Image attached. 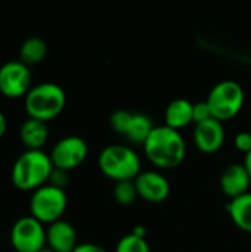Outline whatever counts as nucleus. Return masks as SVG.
Returning a JSON list of instances; mask_svg holds the SVG:
<instances>
[{"mask_svg":"<svg viewBox=\"0 0 251 252\" xmlns=\"http://www.w3.org/2000/svg\"><path fill=\"white\" fill-rule=\"evenodd\" d=\"M244 167H246V170H247V173L250 174V179H251V151L249 154H246L244 155Z\"/></svg>","mask_w":251,"mask_h":252,"instance_id":"bb28decb","label":"nucleus"},{"mask_svg":"<svg viewBox=\"0 0 251 252\" xmlns=\"http://www.w3.org/2000/svg\"><path fill=\"white\" fill-rule=\"evenodd\" d=\"M234 146L243 152L244 155L251 151V133L250 131H240L234 139Z\"/></svg>","mask_w":251,"mask_h":252,"instance_id":"5701e85b","label":"nucleus"},{"mask_svg":"<svg viewBox=\"0 0 251 252\" xmlns=\"http://www.w3.org/2000/svg\"><path fill=\"white\" fill-rule=\"evenodd\" d=\"M192 108H194V103L189 102L188 99L172 100L164 111V126L178 131L188 127L191 123H194Z\"/></svg>","mask_w":251,"mask_h":252,"instance_id":"dca6fc26","label":"nucleus"},{"mask_svg":"<svg viewBox=\"0 0 251 252\" xmlns=\"http://www.w3.org/2000/svg\"><path fill=\"white\" fill-rule=\"evenodd\" d=\"M72 252H108L104 247H101V245H96V244H90V242H87V244H78L77 247H75V250Z\"/></svg>","mask_w":251,"mask_h":252,"instance_id":"b1692460","label":"nucleus"},{"mask_svg":"<svg viewBox=\"0 0 251 252\" xmlns=\"http://www.w3.org/2000/svg\"><path fill=\"white\" fill-rule=\"evenodd\" d=\"M87 154H89V146L83 137L67 136L55 143L49 155L55 168L71 171L86 161Z\"/></svg>","mask_w":251,"mask_h":252,"instance_id":"9d476101","label":"nucleus"},{"mask_svg":"<svg viewBox=\"0 0 251 252\" xmlns=\"http://www.w3.org/2000/svg\"><path fill=\"white\" fill-rule=\"evenodd\" d=\"M40 252H55V251H53L52 248H49V247L46 245V247H44V248H43V250H41V251H40Z\"/></svg>","mask_w":251,"mask_h":252,"instance_id":"cd10ccee","label":"nucleus"},{"mask_svg":"<svg viewBox=\"0 0 251 252\" xmlns=\"http://www.w3.org/2000/svg\"><path fill=\"white\" fill-rule=\"evenodd\" d=\"M109 126L118 136L124 137L133 145L142 146L155 127L146 114L130 112L126 109H117L112 112L109 117Z\"/></svg>","mask_w":251,"mask_h":252,"instance_id":"0eeeda50","label":"nucleus"},{"mask_svg":"<svg viewBox=\"0 0 251 252\" xmlns=\"http://www.w3.org/2000/svg\"><path fill=\"white\" fill-rule=\"evenodd\" d=\"M6 130H7V120H6V117H4V114L0 111V139L4 136V133H6Z\"/></svg>","mask_w":251,"mask_h":252,"instance_id":"393cba45","label":"nucleus"},{"mask_svg":"<svg viewBox=\"0 0 251 252\" xmlns=\"http://www.w3.org/2000/svg\"><path fill=\"white\" fill-rule=\"evenodd\" d=\"M194 143L203 154H216L225 143L223 123L212 118L194 127Z\"/></svg>","mask_w":251,"mask_h":252,"instance_id":"f8f14e48","label":"nucleus"},{"mask_svg":"<svg viewBox=\"0 0 251 252\" xmlns=\"http://www.w3.org/2000/svg\"><path fill=\"white\" fill-rule=\"evenodd\" d=\"M46 245L55 252H72L77 244V232L74 226L65 220L55 221L46 229Z\"/></svg>","mask_w":251,"mask_h":252,"instance_id":"4468645a","label":"nucleus"},{"mask_svg":"<svg viewBox=\"0 0 251 252\" xmlns=\"http://www.w3.org/2000/svg\"><path fill=\"white\" fill-rule=\"evenodd\" d=\"M19 139L27 151H41L49 139L47 123L28 118L19 128Z\"/></svg>","mask_w":251,"mask_h":252,"instance_id":"2eb2a0df","label":"nucleus"},{"mask_svg":"<svg viewBox=\"0 0 251 252\" xmlns=\"http://www.w3.org/2000/svg\"><path fill=\"white\" fill-rule=\"evenodd\" d=\"M139 198L138 189L135 186V180H126V182H118L114 186V199L118 205L129 207L135 204V201Z\"/></svg>","mask_w":251,"mask_h":252,"instance_id":"6ab92c4d","label":"nucleus"},{"mask_svg":"<svg viewBox=\"0 0 251 252\" xmlns=\"http://www.w3.org/2000/svg\"><path fill=\"white\" fill-rule=\"evenodd\" d=\"M46 55H47V44L40 37H30L19 47V61L28 66L40 63L46 58Z\"/></svg>","mask_w":251,"mask_h":252,"instance_id":"a211bd4d","label":"nucleus"},{"mask_svg":"<svg viewBox=\"0 0 251 252\" xmlns=\"http://www.w3.org/2000/svg\"><path fill=\"white\" fill-rule=\"evenodd\" d=\"M251 185L250 174L244 164H231L220 174V189L229 199H235L249 192Z\"/></svg>","mask_w":251,"mask_h":252,"instance_id":"ddd939ff","label":"nucleus"},{"mask_svg":"<svg viewBox=\"0 0 251 252\" xmlns=\"http://www.w3.org/2000/svg\"><path fill=\"white\" fill-rule=\"evenodd\" d=\"M143 152L148 161L160 170L179 167L186 157V143L180 131L167 126H155L146 142Z\"/></svg>","mask_w":251,"mask_h":252,"instance_id":"f257e3e1","label":"nucleus"},{"mask_svg":"<svg viewBox=\"0 0 251 252\" xmlns=\"http://www.w3.org/2000/svg\"><path fill=\"white\" fill-rule=\"evenodd\" d=\"M10 244L16 252H40L46 247V227L33 216L21 217L10 230Z\"/></svg>","mask_w":251,"mask_h":252,"instance_id":"6e6552de","label":"nucleus"},{"mask_svg":"<svg viewBox=\"0 0 251 252\" xmlns=\"http://www.w3.org/2000/svg\"><path fill=\"white\" fill-rule=\"evenodd\" d=\"M99 170L109 180L126 182L135 180L141 174V158L127 145H109L104 148L98 158Z\"/></svg>","mask_w":251,"mask_h":252,"instance_id":"20e7f679","label":"nucleus"},{"mask_svg":"<svg viewBox=\"0 0 251 252\" xmlns=\"http://www.w3.org/2000/svg\"><path fill=\"white\" fill-rule=\"evenodd\" d=\"M206 102L209 103L215 120L220 123L229 121L235 118L244 106V89L234 80H223L210 90Z\"/></svg>","mask_w":251,"mask_h":252,"instance_id":"39448f33","label":"nucleus"},{"mask_svg":"<svg viewBox=\"0 0 251 252\" xmlns=\"http://www.w3.org/2000/svg\"><path fill=\"white\" fill-rule=\"evenodd\" d=\"M213 115H212V111H210V106L206 100L203 102H195L194 103V108H192V120H194V124H200V123H204L207 120H212Z\"/></svg>","mask_w":251,"mask_h":252,"instance_id":"412c9836","label":"nucleus"},{"mask_svg":"<svg viewBox=\"0 0 251 252\" xmlns=\"http://www.w3.org/2000/svg\"><path fill=\"white\" fill-rule=\"evenodd\" d=\"M67 94L64 89L52 81L33 86L24 97V106L28 118L47 123L56 118L65 108Z\"/></svg>","mask_w":251,"mask_h":252,"instance_id":"7ed1b4c3","label":"nucleus"},{"mask_svg":"<svg viewBox=\"0 0 251 252\" xmlns=\"http://www.w3.org/2000/svg\"><path fill=\"white\" fill-rule=\"evenodd\" d=\"M53 171L50 155L43 151L22 152L12 167V183L24 192H34L49 183Z\"/></svg>","mask_w":251,"mask_h":252,"instance_id":"f03ea898","label":"nucleus"},{"mask_svg":"<svg viewBox=\"0 0 251 252\" xmlns=\"http://www.w3.org/2000/svg\"><path fill=\"white\" fill-rule=\"evenodd\" d=\"M33 75L24 62L9 61L0 66V93L7 99L25 97L31 90Z\"/></svg>","mask_w":251,"mask_h":252,"instance_id":"1a4fd4ad","label":"nucleus"},{"mask_svg":"<svg viewBox=\"0 0 251 252\" xmlns=\"http://www.w3.org/2000/svg\"><path fill=\"white\" fill-rule=\"evenodd\" d=\"M135 186L139 198L149 204H161L170 195L169 180L155 170L141 171V174L135 179Z\"/></svg>","mask_w":251,"mask_h":252,"instance_id":"9b49d317","label":"nucleus"},{"mask_svg":"<svg viewBox=\"0 0 251 252\" xmlns=\"http://www.w3.org/2000/svg\"><path fill=\"white\" fill-rule=\"evenodd\" d=\"M226 211L235 227L251 233V192L231 199L226 205Z\"/></svg>","mask_w":251,"mask_h":252,"instance_id":"f3484780","label":"nucleus"},{"mask_svg":"<svg viewBox=\"0 0 251 252\" xmlns=\"http://www.w3.org/2000/svg\"><path fill=\"white\" fill-rule=\"evenodd\" d=\"M70 183V176H68V171L65 170H61V168H55L53 167V171L49 177V185L58 188V189H62L65 190V188L68 186Z\"/></svg>","mask_w":251,"mask_h":252,"instance_id":"4be33fe9","label":"nucleus"},{"mask_svg":"<svg viewBox=\"0 0 251 252\" xmlns=\"http://www.w3.org/2000/svg\"><path fill=\"white\" fill-rule=\"evenodd\" d=\"M114 252H151V248L145 238L129 233L117 242Z\"/></svg>","mask_w":251,"mask_h":252,"instance_id":"aec40b11","label":"nucleus"},{"mask_svg":"<svg viewBox=\"0 0 251 252\" xmlns=\"http://www.w3.org/2000/svg\"><path fill=\"white\" fill-rule=\"evenodd\" d=\"M132 233H133V235H136V236L145 238V235H146V229H145L143 226H135V227H133V230H132Z\"/></svg>","mask_w":251,"mask_h":252,"instance_id":"a878e982","label":"nucleus"},{"mask_svg":"<svg viewBox=\"0 0 251 252\" xmlns=\"http://www.w3.org/2000/svg\"><path fill=\"white\" fill-rule=\"evenodd\" d=\"M68 207V196L65 190L52 185H44L31 193L30 211L31 216L43 224H52L62 220Z\"/></svg>","mask_w":251,"mask_h":252,"instance_id":"423d86ee","label":"nucleus"}]
</instances>
